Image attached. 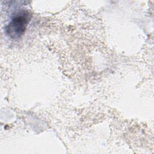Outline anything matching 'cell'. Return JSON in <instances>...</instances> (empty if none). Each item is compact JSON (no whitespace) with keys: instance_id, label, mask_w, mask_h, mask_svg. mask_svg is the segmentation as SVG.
<instances>
[{"instance_id":"obj_1","label":"cell","mask_w":154,"mask_h":154,"mask_svg":"<svg viewBox=\"0 0 154 154\" xmlns=\"http://www.w3.org/2000/svg\"><path fill=\"white\" fill-rule=\"evenodd\" d=\"M31 18L27 10H21L14 13L5 28L6 34L13 39L19 38L25 32Z\"/></svg>"}]
</instances>
